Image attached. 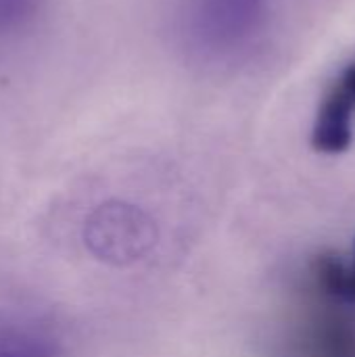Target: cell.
<instances>
[{
	"mask_svg": "<svg viewBox=\"0 0 355 357\" xmlns=\"http://www.w3.org/2000/svg\"><path fill=\"white\" fill-rule=\"evenodd\" d=\"M59 343L33 320L0 314V357H56Z\"/></svg>",
	"mask_w": 355,
	"mask_h": 357,
	"instance_id": "cell-3",
	"label": "cell"
},
{
	"mask_svg": "<svg viewBox=\"0 0 355 357\" xmlns=\"http://www.w3.org/2000/svg\"><path fill=\"white\" fill-rule=\"evenodd\" d=\"M324 287L341 299L355 301V264L343 266L335 259H324L320 268Z\"/></svg>",
	"mask_w": 355,
	"mask_h": 357,
	"instance_id": "cell-5",
	"label": "cell"
},
{
	"mask_svg": "<svg viewBox=\"0 0 355 357\" xmlns=\"http://www.w3.org/2000/svg\"><path fill=\"white\" fill-rule=\"evenodd\" d=\"M268 13L270 0H182L176 29L190 56L226 63L255 44Z\"/></svg>",
	"mask_w": 355,
	"mask_h": 357,
	"instance_id": "cell-1",
	"label": "cell"
},
{
	"mask_svg": "<svg viewBox=\"0 0 355 357\" xmlns=\"http://www.w3.org/2000/svg\"><path fill=\"white\" fill-rule=\"evenodd\" d=\"M355 126V61L345 65L328 86L312 128V144L318 153L339 155L349 149Z\"/></svg>",
	"mask_w": 355,
	"mask_h": 357,
	"instance_id": "cell-2",
	"label": "cell"
},
{
	"mask_svg": "<svg viewBox=\"0 0 355 357\" xmlns=\"http://www.w3.org/2000/svg\"><path fill=\"white\" fill-rule=\"evenodd\" d=\"M40 13V0H0V36L25 29Z\"/></svg>",
	"mask_w": 355,
	"mask_h": 357,
	"instance_id": "cell-4",
	"label": "cell"
}]
</instances>
